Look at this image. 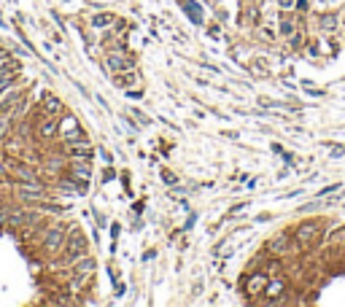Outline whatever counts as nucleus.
I'll use <instances>...</instances> for the list:
<instances>
[{
    "label": "nucleus",
    "mask_w": 345,
    "mask_h": 307,
    "mask_svg": "<svg viewBox=\"0 0 345 307\" xmlns=\"http://www.w3.org/2000/svg\"><path fill=\"white\" fill-rule=\"evenodd\" d=\"M318 237H321V224H315V221L294 229V240H297V245H302V248H310Z\"/></svg>",
    "instance_id": "obj_1"
},
{
    "label": "nucleus",
    "mask_w": 345,
    "mask_h": 307,
    "mask_svg": "<svg viewBox=\"0 0 345 307\" xmlns=\"http://www.w3.org/2000/svg\"><path fill=\"white\" fill-rule=\"evenodd\" d=\"M86 237L79 232V229H73L70 232V237H68V245H65V251H68V259H81V256H86Z\"/></svg>",
    "instance_id": "obj_2"
},
{
    "label": "nucleus",
    "mask_w": 345,
    "mask_h": 307,
    "mask_svg": "<svg viewBox=\"0 0 345 307\" xmlns=\"http://www.w3.org/2000/svg\"><path fill=\"white\" fill-rule=\"evenodd\" d=\"M62 243H65V226H49V232H46V237H43V248L49 253H54V251H60L62 248Z\"/></svg>",
    "instance_id": "obj_3"
},
{
    "label": "nucleus",
    "mask_w": 345,
    "mask_h": 307,
    "mask_svg": "<svg viewBox=\"0 0 345 307\" xmlns=\"http://www.w3.org/2000/svg\"><path fill=\"white\" fill-rule=\"evenodd\" d=\"M92 270H94V262L92 259H86V262H81L79 267H76V280H73V289H81V286L92 277Z\"/></svg>",
    "instance_id": "obj_4"
},
{
    "label": "nucleus",
    "mask_w": 345,
    "mask_h": 307,
    "mask_svg": "<svg viewBox=\"0 0 345 307\" xmlns=\"http://www.w3.org/2000/svg\"><path fill=\"white\" fill-rule=\"evenodd\" d=\"M289 243H291V235H275L270 243H267V251L270 253H286V251H291Z\"/></svg>",
    "instance_id": "obj_5"
},
{
    "label": "nucleus",
    "mask_w": 345,
    "mask_h": 307,
    "mask_svg": "<svg viewBox=\"0 0 345 307\" xmlns=\"http://www.w3.org/2000/svg\"><path fill=\"white\" fill-rule=\"evenodd\" d=\"M132 65H135V60H132V57H121V54H111V57H108V68H111L113 73H121V70L132 68Z\"/></svg>",
    "instance_id": "obj_6"
},
{
    "label": "nucleus",
    "mask_w": 345,
    "mask_h": 307,
    "mask_svg": "<svg viewBox=\"0 0 345 307\" xmlns=\"http://www.w3.org/2000/svg\"><path fill=\"white\" fill-rule=\"evenodd\" d=\"M267 280H270V277H267V275H262V277H259V275L248 277V283H245V291H248V294H259V291H264V289H267Z\"/></svg>",
    "instance_id": "obj_7"
},
{
    "label": "nucleus",
    "mask_w": 345,
    "mask_h": 307,
    "mask_svg": "<svg viewBox=\"0 0 345 307\" xmlns=\"http://www.w3.org/2000/svg\"><path fill=\"white\" fill-rule=\"evenodd\" d=\"M73 175L79 178V181H89V175H92V167H89V162H84V159L73 162Z\"/></svg>",
    "instance_id": "obj_8"
},
{
    "label": "nucleus",
    "mask_w": 345,
    "mask_h": 307,
    "mask_svg": "<svg viewBox=\"0 0 345 307\" xmlns=\"http://www.w3.org/2000/svg\"><path fill=\"white\" fill-rule=\"evenodd\" d=\"M184 8H186V14H189V19L194 24H203V8H200L197 3H184Z\"/></svg>",
    "instance_id": "obj_9"
},
{
    "label": "nucleus",
    "mask_w": 345,
    "mask_h": 307,
    "mask_svg": "<svg viewBox=\"0 0 345 307\" xmlns=\"http://www.w3.org/2000/svg\"><path fill=\"white\" fill-rule=\"evenodd\" d=\"M138 81V73L132 70V73H119L116 79H113V84L116 86H130V84H135Z\"/></svg>",
    "instance_id": "obj_10"
},
{
    "label": "nucleus",
    "mask_w": 345,
    "mask_h": 307,
    "mask_svg": "<svg viewBox=\"0 0 345 307\" xmlns=\"http://www.w3.org/2000/svg\"><path fill=\"white\" fill-rule=\"evenodd\" d=\"M278 35H281V38H291L294 35V22L281 19V24H278Z\"/></svg>",
    "instance_id": "obj_11"
},
{
    "label": "nucleus",
    "mask_w": 345,
    "mask_h": 307,
    "mask_svg": "<svg viewBox=\"0 0 345 307\" xmlns=\"http://www.w3.org/2000/svg\"><path fill=\"white\" fill-rule=\"evenodd\" d=\"M46 111H49V113H60V111H62V103L49 94V97H46Z\"/></svg>",
    "instance_id": "obj_12"
},
{
    "label": "nucleus",
    "mask_w": 345,
    "mask_h": 307,
    "mask_svg": "<svg viewBox=\"0 0 345 307\" xmlns=\"http://www.w3.org/2000/svg\"><path fill=\"white\" fill-rule=\"evenodd\" d=\"M54 132H57V121H52V119H49V121H43V124H41V135H43V138H52Z\"/></svg>",
    "instance_id": "obj_13"
},
{
    "label": "nucleus",
    "mask_w": 345,
    "mask_h": 307,
    "mask_svg": "<svg viewBox=\"0 0 345 307\" xmlns=\"http://www.w3.org/2000/svg\"><path fill=\"white\" fill-rule=\"evenodd\" d=\"M278 272H281V262H270V264L264 267V275L270 277V280H273V277H278Z\"/></svg>",
    "instance_id": "obj_14"
},
{
    "label": "nucleus",
    "mask_w": 345,
    "mask_h": 307,
    "mask_svg": "<svg viewBox=\"0 0 345 307\" xmlns=\"http://www.w3.org/2000/svg\"><path fill=\"white\" fill-rule=\"evenodd\" d=\"M92 22H94V27H105V24L113 22V16H111V14H103V16H94Z\"/></svg>",
    "instance_id": "obj_15"
},
{
    "label": "nucleus",
    "mask_w": 345,
    "mask_h": 307,
    "mask_svg": "<svg viewBox=\"0 0 345 307\" xmlns=\"http://www.w3.org/2000/svg\"><path fill=\"white\" fill-rule=\"evenodd\" d=\"M334 24H337V16H334V14H327V16H321V27H327V30H332Z\"/></svg>",
    "instance_id": "obj_16"
},
{
    "label": "nucleus",
    "mask_w": 345,
    "mask_h": 307,
    "mask_svg": "<svg viewBox=\"0 0 345 307\" xmlns=\"http://www.w3.org/2000/svg\"><path fill=\"white\" fill-rule=\"evenodd\" d=\"M278 291H283V283H278V280H273V283L264 289V294H273V296H278Z\"/></svg>",
    "instance_id": "obj_17"
},
{
    "label": "nucleus",
    "mask_w": 345,
    "mask_h": 307,
    "mask_svg": "<svg viewBox=\"0 0 345 307\" xmlns=\"http://www.w3.org/2000/svg\"><path fill=\"white\" fill-rule=\"evenodd\" d=\"M162 178H165L167 184H176V175H170V172H162Z\"/></svg>",
    "instance_id": "obj_18"
},
{
    "label": "nucleus",
    "mask_w": 345,
    "mask_h": 307,
    "mask_svg": "<svg viewBox=\"0 0 345 307\" xmlns=\"http://www.w3.org/2000/svg\"><path fill=\"white\" fill-rule=\"evenodd\" d=\"M278 3H281V6H283V8H289V6H291V3H294V0H278Z\"/></svg>",
    "instance_id": "obj_19"
}]
</instances>
